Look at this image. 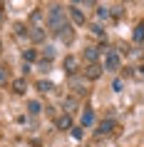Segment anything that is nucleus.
<instances>
[{
	"label": "nucleus",
	"mask_w": 144,
	"mask_h": 147,
	"mask_svg": "<svg viewBox=\"0 0 144 147\" xmlns=\"http://www.w3.org/2000/svg\"><path fill=\"white\" fill-rule=\"evenodd\" d=\"M62 67H65V72H67V75H72V78H75V75H77V67H80V60H77L75 55H67V57H65V62H62Z\"/></svg>",
	"instance_id": "obj_4"
},
{
	"label": "nucleus",
	"mask_w": 144,
	"mask_h": 147,
	"mask_svg": "<svg viewBox=\"0 0 144 147\" xmlns=\"http://www.w3.org/2000/svg\"><path fill=\"white\" fill-rule=\"evenodd\" d=\"M97 18H99V20H109V18H112L109 8H104V5H99V8H97Z\"/></svg>",
	"instance_id": "obj_19"
},
{
	"label": "nucleus",
	"mask_w": 144,
	"mask_h": 147,
	"mask_svg": "<svg viewBox=\"0 0 144 147\" xmlns=\"http://www.w3.org/2000/svg\"><path fill=\"white\" fill-rule=\"evenodd\" d=\"M72 137L80 140V137H82V130H80V127H72Z\"/></svg>",
	"instance_id": "obj_25"
},
{
	"label": "nucleus",
	"mask_w": 144,
	"mask_h": 147,
	"mask_svg": "<svg viewBox=\"0 0 144 147\" xmlns=\"http://www.w3.org/2000/svg\"><path fill=\"white\" fill-rule=\"evenodd\" d=\"M122 15H124V10H122V5H117V8H112V18H117V20H119Z\"/></svg>",
	"instance_id": "obj_24"
},
{
	"label": "nucleus",
	"mask_w": 144,
	"mask_h": 147,
	"mask_svg": "<svg viewBox=\"0 0 144 147\" xmlns=\"http://www.w3.org/2000/svg\"><path fill=\"white\" fill-rule=\"evenodd\" d=\"M55 125H57V130H72V117L67 112H62V115L55 117Z\"/></svg>",
	"instance_id": "obj_7"
},
{
	"label": "nucleus",
	"mask_w": 144,
	"mask_h": 147,
	"mask_svg": "<svg viewBox=\"0 0 144 147\" xmlns=\"http://www.w3.org/2000/svg\"><path fill=\"white\" fill-rule=\"evenodd\" d=\"M102 65H99V62H94V65H87V67H84V78L87 80H99L102 78Z\"/></svg>",
	"instance_id": "obj_5"
},
{
	"label": "nucleus",
	"mask_w": 144,
	"mask_h": 147,
	"mask_svg": "<svg viewBox=\"0 0 144 147\" xmlns=\"http://www.w3.org/2000/svg\"><path fill=\"white\" fill-rule=\"evenodd\" d=\"M52 57H55V47H50V45H47V47H45V55H42V60H45V62H50Z\"/></svg>",
	"instance_id": "obj_21"
},
{
	"label": "nucleus",
	"mask_w": 144,
	"mask_h": 147,
	"mask_svg": "<svg viewBox=\"0 0 144 147\" xmlns=\"http://www.w3.org/2000/svg\"><path fill=\"white\" fill-rule=\"evenodd\" d=\"M38 90H40V92H52L55 85L50 82V80H40V82H38Z\"/></svg>",
	"instance_id": "obj_16"
},
{
	"label": "nucleus",
	"mask_w": 144,
	"mask_h": 147,
	"mask_svg": "<svg viewBox=\"0 0 144 147\" xmlns=\"http://www.w3.org/2000/svg\"><path fill=\"white\" fill-rule=\"evenodd\" d=\"M132 40L134 42H144V23H139L134 28V32H132Z\"/></svg>",
	"instance_id": "obj_13"
},
{
	"label": "nucleus",
	"mask_w": 144,
	"mask_h": 147,
	"mask_svg": "<svg viewBox=\"0 0 144 147\" xmlns=\"http://www.w3.org/2000/svg\"><path fill=\"white\" fill-rule=\"evenodd\" d=\"M90 30L94 32L97 38H104V30H102V25H99V23H94V25H92V28H90Z\"/></svg>",
	"instance_id": "obj_22"
},
{
	"label": "nucleus",
	"mask_w": 144,
	"mask_h": 147,
	"mask_svg": "<svg viewBox=\"0 0 144 147\" xmlns=\"http://www.w3.org/2000/svg\"><path fill=\"white\" fill-rule=\"evenodd\" d=\"M114 127H117V125H114V120H102V122L97 125L94 135H97V137H102V135H109V132H112Z\"/></svg>",
	"instance_id": "obj_6"
},
{
	"label": "nucleus",
	"mask_w": 144,
	"mask_h": 147,
	"mask_svg": "<svg viewBox=\"0 0 144 147\" xmlns=\"http://www.w3.org/2000/svg\"><path fill=\"white\" fill-rule=\"evenodd\" d=\"M40 110H42V105H40L38 100H30V102H27V112H30V115H38Z\"/></svg>",
	"instance_id": "obj_18"
},
{
	"label": "nucleus",
	"mask_w": 144,
	"mask_h": 147,
	"mask_svg": "<svg viewBox=\"0 0 144 147\" xmlns=\"http://www.w3.org/2000/svg\"><path fill=\"white\" fill-rule=\"evenodd\" d=\"M97 57H99V47H94V45L84 47V60L90 62V65H94V62H97Z\"/></svg>",
	"instance_id": "obj_10"
},
{
	"label": "nucleus",
	"mask_w": 144,
	"mask_h": 147,
	"mask_svg": "<svg viewBox=\"0 0 144 147\" xmlns=\"http://www.w3.org/2000/svg\"><path fill=\"white\" fill-rule=\"evenodd\" d=\"M92 122H94V112L92 110H84L82 112V127H90Z\"/></svg>",
	"instance_id": "obj_15"
},
{
	"label": "nucleus",
	"mask_w": 144,
	"mask_h": 147,
	"mask_svg": "<svg viewBox=\"0 0 144 147\" xmlns=\"http://www.w3.org/2000/svg\"><path fill=\"white\" fill-rule=\"evenodd\" d=\"M57 38H60L62 42H72V40H75V32H72V28L67 25V28H65V30H62L60 35H57Z\"/></svg>",
	"instance_id": "obj_14"
},
{
	"label": "nucleus",
	"mask_w": 144,
	"mask_h": 147,
	"mask_svg": "<svg viewBox=\"0 0 144 147\" xmlns=\"http://www.w3.org/2000/svg\"><path fill=\"white\" fill-rule=\"evenodd\" d=\"M45 32L47 30H42V28H27V38H30L32 42H42V40H45Z\"/></svg>",
	"instance_id": "obj_9"
},
{
	"label": "nucleus",
	"mask_w": 144,
	"mask_h": 147,
	"mask_svg": "<svg viewBox=\"0 0 144 147\" xmlns=\"http://www.w3.org/2000/svg\"><path fill=\"white\" fill-rule=\"evenodd\" d=\"M119 67H122L119 55L114 53V50H107V53H104V70H109V72H117Z\"/></svg>",
	"instance_id": "obj_2"
},
{
	"label": "nucleus",
	"mask_w": 144,
	"mask_h": 147,
	"mask_svg": "<svg viewBox=\"0 0 144 147\" xmlns=\"http://www.w3.org/2000/svg\"><path fill=\"white\" fill-rule=\"evenodd\" d=\"M25 90H27V82H25V78L13 80V92H15V95H25Z\"/></svg>",
	"instance_id": "obj_11"
},
{
	"label": "nucleus",
	"mask_w": 144,
	"mask_h": 147,
	"mask_svg": "<svg viewBox=\"0 0 144 147\" xmlns=\"http://www.w3.org/2000/svg\"><path fill=\"white\" fill-rule=\"evenodd\" d=\"M62 107H65V112H67V115H70V112H72V110L77 107V100H75V97H67V100L62 102Z\"/></svg>",
	"instance_id": "obj_17"
},
{
	"label": "nucleus",
	"mask_w": 144,
	"mask_h": 147,
	"mask_svg": "<svg viewBox=\"0 0 144 147\" xmlns=\"http://www.w3.org/2000/svg\"><path fill=\"white\" fill-rule=\"evenodd\" d=\"M23 60H25V65H27V62H35V60H38V53H35V50H25Z\"/></svg>",
	"instance_id": "obj_20"
},
{
	"label": "nucleus",
	"mask_w": 144,
	"mask_h": 147,
	"mask_svg": "<svg viewBox=\"0 0 144 147\" xmlns=\"http://www.w3.org/2000/svg\"><path fill=\"white\" fill-rule=\"evenodd\" d=\"M45 25H47V18L42 10H32L30 13V28H42L45 30Z\"/></svg>",
	"instance_id": "obj_3"
},
{
	"label": "nucleus",
	"mask_w": 144,
	"mask_h": 147,
	"mask_svg": "<svg viewBox=\"0 0 144 147\" xmlns=\"http://www.w3.org/2000/svg\"><path fill=\"white\" fill-rule=\"evenodd\" d=\"M70 85L75 87V92H77V95H84V92H87V90H84V82H82L80 78H77V75H75L72 80H70Z\"/></svg>",
	"instance_id": "obj_12"
},
{
	"label": "nucleus",
	"mask_w": 144,
	"mask_h": 147,
	"mask_svg": "<svg viewBox=\"0 0 144 147\" xmlns=\"http://www.w3.org/2000/svg\"><path fill=\"white\" fill-rule=\"evenodd\" d=\"M5 80H8V70L0 67V82H5Z\"/></svg>",
	"instance_id": "obj_26"
},
{
	"label": "nucleus",
	"mask_w": 144,
	"mask_h": 147,
	"mask_svg": "<svg viewBox=\"0 0 144 147\" xmlns=\"http://www.w3.org/2000/svg\"><path fill=\"white\" fill-rule=\"evenodd\" d=\"M70 18H72V23L75 25H84V13L80 10V5H70Z\"/></svg>",
	"instance_id": "obj_8"
},
{
	"label": "nucleus",
	"mask_w": 144,
	"mask_h": 147,
	"mask_svg": "<svg viewBox=\"0 0 144 147\" xmlns=\"http://www.w3.org/2000/svg\"><path fill=\"white\" fill-rule=\"evenodd\" d=\"M122 87H124V82H122V78H117L112 82V90H114V92H122Z\"/></svg>",
	"instance_id": "obj_23"
},
{
	"label": "nucleus",
	"mask_w": 144,
	"mask_h": 147,
	"mask_svg": "<svg viewBox=\"0 0 144 147\" xmlns=\"http://www.w3.org/2000/svg\"><path fill=\"white\" fill-rule=\"evenodd\" d=\"M67 25L70 23H67V18H65V8H62V5H52V8L47 10V28H50L52 32L60 35Z\"/></svg>",
	"instance_id": "obj_1"
}]
</instances>
